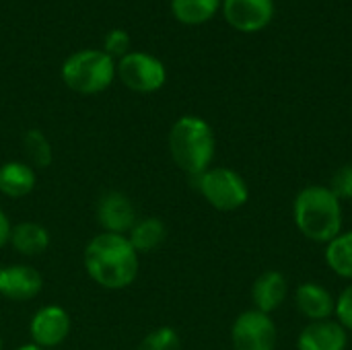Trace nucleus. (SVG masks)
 <instances>
[{
	"label": "nucleus",
	"mask_w": 352,
	"mask_h": 350,
	"mask_svg": "<svg viewBox=\"0 0 352 350\" xmlns=\"http://www.w3.org/2000/svg\"><path fill=\"white\" fill-rule=\"evenodd\" d=\"M87 276L105 291H124L132 287L140 272V256L126 235L97 233L82 250Z\"/></svg>",
	"instance_id": "1"
},
{
	"label": "nucleus",
	"mask_w": 352,
	"mask_h": 350,
	"mask_svg": "<svg viewBox=\"0 0 352 350\" xmlns=\"http://www.w3.org/2000/svg\"><path fill=\"white\" fill-rule=\"evenodd\" d=\"M167 146L175 167L194 179L212 167L217 151L214 130L200 116H182L169 130Z\"/></svg>",
	"instance_id": "2"
},
{
	"label": "nucleus",
	"mask_w": 352,
	"mask_h": 350,
	"mask_svg": "<svg viewBox=\"0 0 352 350\" xmlns=\"http://www.w3.org/2000/svg\"><path fill=\"white\" fill-rule=\"evenodd\" d=\"M297 229L316 243H330L342 233V204L324 186L303 188L293 202Z\"/></svg>",
	"instance_id": "3"
},
{
	"label": "nucleus",
	"mask_w": 352,
	"mask_h": 350,
	"mask_svg": "<svg viewBox=\"0 0 352 350\" xmlns=\"http://www.w3.org/2000/svg\"><path fill=\"white\" fill-rule=\"evenodd\" d=\"M60 76L62 83L78 95H99L116 80V60L103 50H78L62 62Z\"/></svg>",
	"instance_id": "4"
},
{
	"label": "nucleus",
	"mask_w": 352,
	"mask_h": 350,
	"mask_svg": "<svg viewBox=\"0 0 352 350\" xmlns=\"http://www.w3.org/2000/svg\"><path fill=\"white\" fill-rule=\"evenodd\" d=\"M198 194L217 210L233 212L248 204L250 188L245 179L231 167H210L194 177Z\"/></svg>",
	"instance_id": "5"
},
{
	"label": "nucleus",
	"mask_w": 352,
	"mask_h": 350,
	"mask_svg": "<svg viewBox=\"0 0 352 350\" xmlns=\"http://www.w3.org/2000/svg\"><path fill=\"white\" fill-rule=\"evenodd\" d=\"M116 76L128 91L151 95L165 87L167 68L157 56L132 50L116 62Z\"/></svg>",
	"instance_id": "6"
},
{
	"label": "nucleus",
	"mask_w": 352,
	"mask_h": 350,
	"mask_svg": "<svg viewBox=\"0 0 352 350\" xmlns=\"http://www.w3.org/2000/svg\"><path fill=\"white\" fill-rule=\"evenodd\" d=\"M72 332L70 314L56 303L41 305L29 320V342L43 350L62 347Z\"/></svg>",
	"instance_id": "7"
},
{
	"label": "nucleus",
	"mask_w": 352,
	"mask_h": 350,
	"mask_svg": "<svg viewBox=\"0 0 352 350\" xmlns=\"http://www.w3.org/2000/svg\"><path fill=\"white\" fill-rule=\"evenodd\" d=\"M138 221V208L134 200L120 190H109L97 198L95 223L103 233L128 235Z\"/></svg>",
	"instance_id": "8"
},
{
	"label": "nucleus",
	"mask_w": 352,
	"mask_h": 350,
	"mask_svg": "<svg viewBox=\"0 0 352 350\" xmlns=\"http://www.w3.org/2000/svg\"><path fill=\"white\" fill-rule=\"evenodd\" d=\"M231 342L235 350H274L276 324L268 314L258 309L243 311L231 328Z\"/></svg>",
	"instance_id": "9"
},
{
	"label": "nucleus",
	"mask_w": 352,
	"mask_h": 350,
	"mask_svg": "<svg viewBox=\"0 0 352 350\" xmlns=\"http://www.w3.org/2000/svg\"><path fill=\"white\" fill-rule=\"evenodd\" d=\"M43 291L41 272L25 262L0 266V297L10 303H29Z\"/></svg>",
	"instance_id": "10"
},
{
	"label": "nucleus",
	"mask_w": 352,
	"mask_h": 350,
	"mask_svg": "<svg viewBox=\"0 0 352 350\" xmlns=\"http://www.w3.org/2000/svg\"><path fill=\"white\" fill-rule=\"evenodd\" d=\"M221 6L225 21L241 33L262 31L274 19V0H223Z\"/></svg>",
	"instance_id": "11"
},
{
	"label": "nucleus",
	"mask_w": 352,
	"mask_h": 350,
	"mask_svg": "<svg viewBox=\"0 0 352 350\" xmlns=\"http://www.w3.org/2000/svg\"><path fill=\"white\" fill-rule=\"evenodd\" d=\"M349 332L334 320L311 322L297 338V350H346Z\"/></svg>",
	"instance_id": "12"
},
{
	"label": "nucleus",
	"mask_w": 352,
	"mask_h": 350,
	"mask_svg": "<svg viewBox=\"0 0 352 350\" xmlns=\"http://www.w3.org/2000/svg\"><path fill=\"white\" fill-rule=\"evenodd\" d=\"M295 305L309 322H326L334 316L336 299L326 287L318 283H303L295 291Z\"/></svg>",
	"instance_id": "13"
},
{
	"label": "nucleus",
	"mask_w": 352,
	"mask_h": 350,
	"mask_svg": "<svg viewBox=\"0 0 352 350\" xmlns=\"http://www.w3.org/2000/svg\"><path fill=\"white\" fill-rule=\"evenodd\" d=\"M37 186V171L27 161H4L0 165V196L8 200L27 198Z\"/></svg>",
	"instance_id": "14"
},
{
	"label": "nucleus",
	"mask_w": 352,
	"mask_h": 350,
	"mask_svg": "<svg viewBox=\"0 0 352 350\" xmlns=\"http://www.w3.org/2000/svg\"><path fill=\"white\" fill-rule=\"evenodd\" d=\"M8 245L23 258H39L52 245V235L47 227L35 221H21L12 225Z\"/></svg>",
	"instance_id": "15"
},
{
	"label": "nucleus",
	"mask_w": 352,
	"mask_h": 350,
	"mask_svg": "<svg viewBox=\"0 0 352 350\" xmlns=\"http://www.w3.org/2000/svg\"><path fill=\"white\" fill-rule=\"evenodd\" d=\"M289 295V283L283 272L278 270H268L260 274L252 287V301L254 309L262 314H272L276 311Z\"/></svg>",
	"instance_id": "16"
},
{
	"label": "nucleus",
	"mask_w": 352,
	"mask_h": 350,
	"mask_svg": "<svg viewBox=\"0 0 352 350\" xmlns=\"http://www.w3.org/2000/svg\"><path fill=\"white\" fill-rule=\"evenodd\" d=\"M138 256L157 252L167 241V225L159 217H138L132 231L126 235Z\"/></svg>",
	"instance_id": "17"
},
{
	"label": "nucleus",
	"mask_w": 352,
	"mask_h": 350,
	"mask_svg": "<svg viewBox=\"0 0 352 350\" xmlns=\"http://www.w3.org/2000/svg\"><path fill=\"white\" fill-rule=\"evenodd\" d=\"M23 153L25 161L37 171V169H47L54 161V149L50 138L45 136L43 130L39 128H29L23 134Z\"/></svg>",
	"instance_id": "18"
},
{
	"label": "nucleus",
	"mask_w": 352,
	"mask_h": 350,
	"mask_svg": "<svg viewBox=\"0 0 352 350\" xmlns=\"http://www.w3.org/2000/svg\"><path fill=\"white\" fill-rule=\"evenodd\" d=\"M223 0H171L173 17L184 25H202L210 21Z\"/></svg>",
	"instance_id": "19"
},
{
	"label": "nucleus",
	"mask_w": 352,
	"mask_h": 350,
	"mask_svg": "<svg viewBox=\"0 0 352 350\" xmlns=\"http://www.w3.org/2000/svg\"><path fill=\"white\" fill-rule=\"evenodd\" d=\"M326 262L334 274L352 281V231L340 233L326 248Z\"/></svg>",
	"instance_id": "20"
},
{
	"label": "nucleus",
	"mask_w": 352,
	"mask_h": 350,
	"mask_svg": "<svg viewBox=\"0 0 352 350\" xmlns=\"http://www.w3.org/2000/svg\"><path fill=\"white\" fill-rule=\"evenodd\" d=\"M134 350H182V338L175 328L159 326L151 330Z\"/></svg>",
	"instance_id": "21"
},
{
	"label": "nucleus",
	"mask_w": 352,
	"mask_h": 350,
	"mask_svg": "<svg viewBox=\"0 0 352 350\" xmlns=\"http://www.w3.org/2000/svg\"><path fill=\"white\" fill-rule=\"evenodd\" d=\"M130 47H132V35L126 29L116 27V29L107 31L105 37H103V52L109 58H113L116 62L120 58H124L126 54H130L132 52Z\"/></svg>",
	"instance_id": "22"
},
{
	"label": "nucleus",
	"mask_w": 352,
	"mask_h": 350,
	"mask_svg": "<svg viewBox=\"0 0 352 350\" xmlns=\"http://www.w3.org/2000/svg\"><path fill=\"white\" fill-rule=\"evenodd\" d=\"M332 194L342 202V200H352V163L342 165L330 182Z\"/></svg>",
	"instance_id": "23"
},
{
	"label": "nucleus",
	"mask_w": 352,
	"mask_h": 350,
	"mask_svg": "<svg viewBox=\"0 0 352 350\" xmlns=\"http://www.w3.org/2000/svg\"><path fill=\"white\" fill-rule=\"evenodd\" d=\"M334 316H336V322H338L346 332H352V283L340 293V295H338Z\"/></svg>",
	"instance_id": "24"
},
{
	"label": "nucleus",
	"mask_w": 352,
	"mask_h": 350,
	"mask_svg": "<svg viewBox=\"0 0 352 350\" xmlns=\"http://www.w3.org/2000/svg\"><path fill=\"white\" fill-rule=\"evenodd\" d=\"M10 231H12L10 217H8L6 210L0 206V250L8 245V241H10Z\"/></svg>",
	"instance_id": "25"
},
{
	"label": "nucleus",
	"mask_w": 352,
	"mask_h": 350,
	"mask_svg": "<svg viewBox=\"0 0 352 350\" xmlns=\"http://www.w3.org/2000/svg\"><path fill=\"white\" fill-rule=\"evenodd\" d=\"M14 350H43V349H39V347H35L33 342H25V344H21V347H16Z\"/></svg>",
	"instance_id": "26"
},
{
	"label": "nucleus",
	"mask_w": 352,
	"mask_h": 350,
	"mask_svg": "<svg viewBox=\"0 0 352 350\" xmlns=\"http://www.w3.org/2000/svg\"><path fill=\"white\" fill-rule=\"evenodd\" d=\"M0 350H4V340H2V334H0Z\"/></svg>",
	"instance_id": "27"
}]
</instances>
